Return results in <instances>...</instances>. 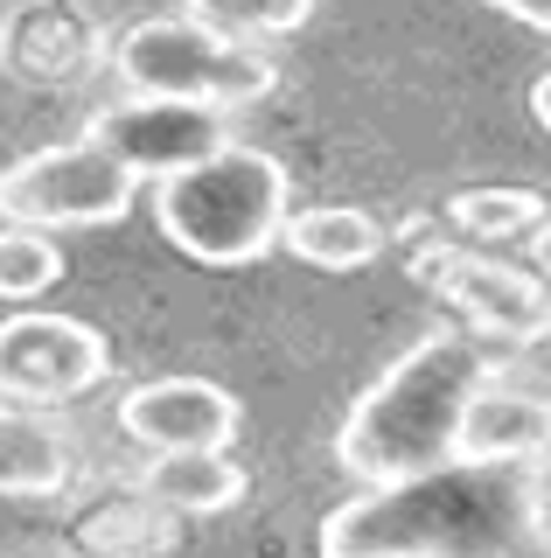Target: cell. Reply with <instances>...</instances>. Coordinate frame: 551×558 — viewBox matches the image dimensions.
I'll list each match as a JSON object with an SVG mask.
<instances>
[{"instance_id": "cell-1", "label": "cell", "mask_w": 551, "mask_h": 558, "mask_svg": "<svg viewBox=\"0 0 551 558\" xmlns=\"http://www.w3.org/2000/svg\"><path fill=\"white\" fill-rule=\"evenodd\" d=\"M321 558H551L544 461H440L370 482L321 523Z\"/></svg>"}, {"instance_id": "cell-2", "label": "cell", "mask_w": 551, "mask_h": 558, "mask_svg": "<svg viewBox=\"0 0 551 558\" xmlns=\"http://www.w3.org/2000/svg\"><path fill=\"white\" fill-rule=\"evenodd\" d=\"M495 377V342L475 328H433L350 405L335 433V461L356 482H405L440 461H461V418Z\"/></svg>"}, {"instance_id": "cell-3", "label": "cell", "mask_w": 551, "mask_h": 558, "mask_svg": "<svg viewBox=\"0 0 551 558\" xmlns=\"http://www.w3.org/2000/svg\"><path fill=\"white\" fill-rule=\"evenodd\" d=\"M294 182L266 147H217L210 161L154 182V223L196 266H252L286 238Z\"/></svg>"}, {"instance_id": "cell-4", "label": "cell", "mask_w": 551, "mask_h": 558, "mask_svg": "<svg viewBox=\"0 0 551 558\" xmlns=\"http://www.w3.org/2000/svg\"><path fill=\"white\" fill-rule=\"evenodd\" d=\"M112 70L126 92H147V98H196V105H258L280 84V70L258 43H237L196 14H154V22H133L112 49Z\"/></svg>"}, {"instance_id": "cell-5", "label": "cell", "mask_w": 551, "mask_h": 558, "mask_svg": "<svg viewBox=\"0 0 551 558\" xmlns=\"http://www.w3.org/2000/svg\"><path fill=\"white\" fill-rule=\"evenodd\" d=\"M140 196L133 174L106 140H63V147H36L22 161L0 168V223H36V231H98L119 223Z\"/></svg>"}, {"instance_id": "cell-6", "label": "cell", "mask_w": 551, "mask_h": 558, "mask_svg": "<svg viewBox=\"0 0 551 558\" xmlns=\"http://www.w3.org/2000/svg\"><path fill=\"white\" fill-rule=\"evenodd\" d=\"M112 377V349L91 322L77 314H49V307H22L0 322V398L8 405H71V398L98 391Z\"/></svg>"}, {"instance_id": "cell-7", "label": "cell", "mask_w": 551, "mask_h": 558, "mask_svg": "<svg viewBox=\"0 0 551 558\" xmlns=\"http://www.w3.org/2000/svg\"><path fill=\"white\" fill-rule=\"evenodd\" d=\"M426 279L461 314V328H475L489 342L524 349L551 336V287L538 279V266H510V258L475 252V244H446V252L426 258Z\"/></svg>"}, {"instance_id": "cell-8", "label": "cell", "mask_w": 551, "mask_h": 558, "mask_svg": "<svg viewBox=\"0 0 551 558\" xmlns=\"http://www.w3.org/2000/svg\"><path fill=\"white\" fill-rule=\"evenodd\" d=\"M91 140H106L140 182H161V174H182V168L210 161L217 147H231V112L223 105H196V98L126 92L91 119Z\"/></svg>"}, {"instance_id": "cell-9", "label": "cell", "mask_w": 551, "mask_h": 558, "mask_svg": "<svg viewBox=\"0 0 551 558\" xmlns=\"http://www.w3.org/2000/svg\"><path fill=\"white\" fill-rule=\"evenodd\" d=\"M245 412L210 377H147L119 398V433L147 453H188V447H231Z\"/></svg>"}, {"instance_id": "cell-10", "label": "cell", "mask_w": 551, "mask_h": 558, "mask_svg": "<svg viewBox=\"0 0 551 558\" xmlns=\"http://www.w3.org/2000/svg\"><path fill=\"white\" fill-rule=\"evenodd\" d=\"M461 453L468 461H544L551 453V398L524 384L489 377L461 418Z\"/></svg>"}, {"instance_id": "cell-11", "label": "cell", "mask_w": 551, "mask_h": 558, "mask_svg": "<svg viewBox=\"0 0 551 558\" xmlns=\"http://www.w3.org/2000/svg\"><path fill=\"white\" fill-rule=\"evenodd\" d=\"M140 488L147 502H161L175 517H223L245 502L252 475L231 461V447H188V453H154L140 468Z\"/></svg>"}, {"instance_id": "cell-12", "label": "cell", "mask_w": 551, "mask_h": 558, "mask_svg": "<svg viewBox=\"0 0 551 558\" xmlns=\"http://www.w3.org/2000/svg\"><path fill=\"white\" fill-rule=\"evenodd\" d=\"M286 252L301 266H321V272H356L384 252V223L356 203H315V209H294L286 217Z\"/></svg>"}, {"instance_id": "cell-13", "label": "cell", "mask_w": 551, "mask_h": 558, "mask_svg": "<svg viewBox=\"0 0 551 558\" xmlns=\"http://www.w3.org/2000/svg\"><path fill=\"white\" fill-rule=\"evenodd\" d=\"M71 482V447L28 405L0 398V496H57Z\"/></svg>"}, {"instance_id": "cell-14", "label": "cell", "mask_w": 551, "mask_h": 558, "mask_svg": "<svg viewBox=\"0 0 551 558\" xmlns=\"http://www.w3.org/2000/svg\"><path fill=\"white\" fill-rule=\"evenodd\" d=\"M446 223L475 244H516L551 223V203L538 189H461V196H446Z\"/></svg>"}, {"instance_id": "cell-15", "label": "cell", "mask_w": 551, "mask_h": 558, "mask_svg": "<svg viewBox=\"0 0 551 558\" xmlns=\"http://www.w3.org/2000/svg\"><path fill=\"white\" fill-rule=\"evenodd\" d=\"M57 279H63V252H57L49 231H36V223H8V231H0V301L28 307V301H42Z\"/></svg>"}, {"instance_id": "cell-16", "label": "cell", "mask_w": 551, "mask_h": 558, "mask_svg": "<svg viewBox=\"0 0 551 558\" xmlns=\"http://www.w3.org/2000/svg\"><path fill=\"white\" fill-rule=\"evenodd\" d=\"M182 8L196 14V22L237 35V43H280V35L307 28L315 0H182Z\"/></svg>"}, {"instance_id": "cell-17", "label": "cell", "mask_w": 551, "mask_h": 558, "mask_svg": "<svg viewBox=\"0 0 551 558\" xmlns=\"http://www.w3.org/2000/svg\"><path fill=\"white\" fill-rule=\"evenodd\" d=\"M495 14H510V22H524V28H538L551 35V0H489Z\"/></svg>"}, {"instance_id": "cell-18", "label": "cell", "mask_w": 551, "mask_h": 558, "mask_svg": "<svg viewBox=\"0 0 551 558\" xmlns=\"http://www.w3.org/2000/svg\"><path fill=\"white\" fill-rule=\"evenodd\" d=\"M530 119H538V126L551 133V70H544L538 84H530Z\"/></svg>"}, {"instance_id": "cell-19", "label": "cell", "mask_w": 551, "mask_h": 558, "mask_svg": "<svg viewBox=\"0 0 551 558\" xmlns=\"http://www.w3.org/2000/svg\"><path fill=\"white\" fill-rule=\"evenodd\" d=\"M530 266H538V279H544V287H551V223H544L538 238H530Z\"/></svg>"}]
</instances>
